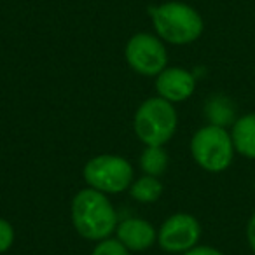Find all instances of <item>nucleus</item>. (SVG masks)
Here are the masks:
<instances>
[{
    "instance_id": "obj_3",
    "label": "nucleus",
    "mask_w": 255,
    "mask_h": 255,
    "mask_svg": "<svg viewBox=\"0 0 255 255\" xmlns=\"http://www.w3.org/2000/svg\"><path fill=\"white\" fill-rule=\"evenodd\" d=\"M177 110L173 103L161 98H149L138 107L133 128L140 142L147 147H163L177 131Z\"/></svg>"
},
{
    "instance_id": "obj_17",
    "label": "nucleus",
    "mask_w": 255,
    "mask_h": 255,
    "mask_svg": "<svg viewBox=\"0 0 255 255\" xmlns=\"http://www.w3.org/2000/svg\"><path fill=\"white\" fill-rule=\"evenodd\" d=\"M182 255H224V254L213 247H194Z\"/></svg>"
},
{
    "instance_id": "obj_9",
    "label": "nucleus",
    "mask_w": 255,
    "mask_h": 255,
    "mask_svg": "<svg viewBox=\"0 0 255 255\" xmlns=\"http://www.w3.org/2000/svg\"><path fill=\"white\" fill-rule=\"evenodd\" d=\"M117 240L133 252H142L152 247L156 241V231L143 219H126L117 224Z\"/></svg>"
},
{
    "instance_id": "obj_14",
    "label": "nucleus",
    "mask_w": 255,
    "mask_h": 255,
    "mask_svg": "<svg viewBox=\"0 0 255 255\" xmlns=\"http://www.w3.org/2000/svg\"><path fill=\"white\" fill-rule=\"evenodd\" d=\"M91 255H129V250L119 240H102Z\"/></svg>"
},
{
    "instance_id": "obj_8",
    "label": "nucleus",
    "mask_w": 255,
    "mask_h": 255,
    "mask_svg": "<svg viewBox=\"0 0 255 255\" xmlns=\"http://www.w3.org/2000/svg\"><path fill=\"white\" fill-rule=\"evenodd\" d=\"M156 89L161 98L168 100L170 103L185 102L194 93L196 77L185 68H164L156 79Z\"/></svg>"
},
{
    "instance_id": "obj_4",
    "label": "nucleus",
    "mask_w": 255,
    "mask_h": 255,
    "mask_svg": "<svg viewBox=\"0 0 255 255\" xmlns=\"http://www.w3.org/2000/svg\"><path fill=\"white\" fill-rule=\"evenodd\" d=\"M234 143L226 128L206 126L199 128L191 140V154L194 161L208 173H222L233 164Z\"/></svg>"
},
{
    "instance_id": "obj_13",
    "label": "nucleus",
    "mask_w": 255,
    "mask_h": 255,
    "mask_svg": "<svg viewBox=\"0 0 255 255\" xmlns=\"http://www.w3.org/2000/svg\"><path fill=\"white\" fill-rule=\"evenodd\" d=\"M140 166L145 171V175L159 177L166 171L168 154L163 150V147H147L140 159Z\"/></svg>"
},
{
    "instance_id": "obj_10",
    "label": "nucleus",
    "mask_w": 255,
    "mask_h": 255,
    "mask_svg": "<svg viewBox=\"0 0 255 255\" xmlns=\"http://www.w3.org/2000/svg\"><path fill=\"white\" fill-rule=\"evenodd\" d=\"M234 149L247 159H255V112L238 117L231 126Z\"/></svg>"
},
{
    "instance_id": "obj_5",
    "label": "nucleus",
    "mask_w": 255,
    "mask_h": 255,
    "mask_svg": "<svg viewBox=\"0 0 255 255\" xmlns=\"http://www.w3.org/2000/svg\"><path fill=\"white\" fill-rule=\"evenodd\" d=\"M82 175L89 187L103 194H117L131 187L133 184V166L124 157L114 154H102L89 159Z\"/></svg>"
},
{
    "instance_id": "obj_12",
    "label": "nucleus",
    "mask_w": 255,
    "mask_h": 255,
    "mask_svg": "<svg viewBox=\"0 0 255 255\" xmlns=\"http://www.w3.org/2000/svg\"><path fill=\"white\" fill-rule=\"evenodd\" d=\"M129 192H131V198L136 199V201L154 203L163 194V184L157 180V177L145 175V177L133 182L131 187H129Z\"/></svg>"
},
{
    "instance_id": "obj_7",
    "label": "nucleus",
    "mask_w": 255,
    "mask_h": 255,
    "mask_svg": "<svg viewBox=\"0 0 255 255\" xmlns=\"http://www.w3.org/2000/svg\"><path fill=\"white\" fill-rule=\"evenodd\" d=\"M201 236V226L191 213H175L163 222L157 241L170 254H185L196 247Z\"/></svg>"
},
{
    "instance_id": "obj_11",
    "label": "nucleus",
    "mask_w": 255,
    "mask_h": 255,
    "mask_svg": "<svg viewBox=\"0 0 255 255\" xmlns=\"http://www.w3.org/2000/svg\"><path fill=\"white\" fill-rule=\"evenodd\" d=\"M205 116L213 126H233L236 121V107L227 96L213 95L205 105Z\"/></svg>"
},
{
    "instance_id": "obj_2",
    "label": "nucleus",
    "mask_w": 255,
    "mask_h": 255,
    "mask_svg": "<svg viewBox=\"0 0 255 255\" xmlns=\"http://www.w3.org/2000/svg\"><path fill=\"white\" fill-rule=\"evenodd\" d=\"M149 14L157 35L175 46H184L198 40L205 26L199 12L184 2H166L156 7H149Z\"/></svg>"
},
{
    "instance_id": "obj_15",
    "label": "nucleus",
    "mask_w": 255,
    "mask_h": 255,
    "mask_svg": "<svg viewBox=\"0 0 255 255\" xmlns=\"http://www.w3.org/2000/svg\"><path fill=\"white\" fill-rule=\"evenodd\" d=\"M14 241V229L7 220L0 219V254L7 252Z\"/></svg>"
},
{
    "instance_id": "obj_1",
    "label": "nucleus",
    "mask_w": 255,
    "mask_h": 255,
    "mask_svg": "<svg viewBox=\"0 0 255 255\" xmlns=\"http://www.w3.org/2000/svg\"><path fill=\"white\" fill-rule=\"evenodd\" d=\"M72 222L84 240H107L117 227V215L112 203L96 189H82L72 201Z\"/></svg>"
},
{
    "instance_id": "obj_6",
    "label": "nucleus",
    "mask_w": 255,
    "mask_h": 255,
    "mask_svg": "<svg viewBox=\"0 0 255 255\" xmlns=\"http://www.w3.org/2000/svg\"><path fill=\"white\" fill-rule=\"evenodd\" d=\"M128 65L140 75L154 77L166 68L168 53L164 44L150 33H136L126 44Z\"/></svg>"
},
{
    "instance_id": "obj_18",
    "label": "nucleus",
    "mask_w": 255,
    "mask_h": 255,
    "mask_svg": "<svg viewBox=\"0 0 255 255\" xmlns=\"http://www.w3.org/2000/svg\"><path fill=\"white\" fill-rule=\"evenodd\" d=\"M254 189H255V180H254Z\"/></svg>"
},
{
    "instance_id": "obj_16",
    "label": "nucleus",
    "mask_w": 255,
    "mask_h": 255,
    "mask_svg": "<svg viewBox=\"0 0 255 255\" xmlns=\"http://www.w3.org/2000/svg\"><path fill=\"white\" fill-rule=\"evenodd\" d=\"M247 240H248V247H250V250L254 252V255H255V210L250 215L248 224H247Z\"/></svg>"
}]
</instances>
